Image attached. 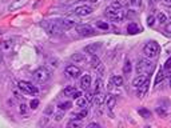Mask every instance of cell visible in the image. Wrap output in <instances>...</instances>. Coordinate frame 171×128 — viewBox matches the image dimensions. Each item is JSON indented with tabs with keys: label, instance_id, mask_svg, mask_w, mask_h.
Instances as JSON below:
<instances>
[{
	"label": "cell",
	"instance_id": "1",
	"mask_svg": "<svg viewBox=\"0 0 171 128\" xmlns=\"http://www.w3.org/2000/svg\"><path fill=\"white\" fill-rule=\"evenodd\" d=\"M154 66L152 62H150L148 59H139L136 62V74L138 75H144V76H148L154 72Z\"/></svg>",
	"mask_w": 171,
	"mask_h": 128
},
{
	"label": "cell",
	"instance_id": "2",
	"mask_svg": "<svg viewBox=\"0 0 171 128\" xmlns=\"http://www.w3.org/2000/svg\"><path fill=\"white\" fill-rule=\"evenodd\" d=\"M159 52H161L159 44H158L156 42H154V40L146 43V46L143 47V54L147 59H155L156 56L159 55Z\"/></svg>",
	"mask_w": 171,
	"mask_h": 128
},
{
	"label": "cell",
	"instance_id": "3",
	"mask_svg": "<svg viewBox=\"0 0 171 128\" xmlns=\"http://www.w3.org/2000/svg\"><path fill=\"white\" fill-rule=\"evenodd\" d=\"M104 15L107 16V18L111 20V22H115V23H119L122 20L124 19V11L123 10H115V8H112L111 6H108L106 8V12Z\"/></svg>",
	"mask_w": 171,
	"mask_h": 128
},
{
	"label": "cell",
	"instance_id": "4",
	"mask_svg": "<svg viewBox=\"0 0 171 128\" xmlns=\"http://www.w3.org/2000/svg\"><path fill=\"white\" fill-rule=\"evenodd\" d=\"M51 78V75H50V72H48L46 68H43V67H40L38 68L36 71H34V74H32V79L35 80L36 83H47L48 80H50Z\"/></svg>",
	"mask_w": 171,
	"mask_h": 128
},
{
	"label": "cell",
	"instance_id": "5",
	"mask_svg": "<svg viewBox=\"0 0 171 128\" xmlns=\"http://www.w3.org/2000/svg\"><path fill=\"white\" fill-rule=\"evenodd\" d=\"M18 87L20 91H23L24 94H28V95H36L39 94V88L32 86V83L30 82H26V80H20L18 83Z\"/></svg>",
	"mask_w": 171,
	"mask_h": 128
},
{
	"label": "cell",
	"instance_id": "6",
	"mask_svg": "<svg viewBox=\"0 0 171 128\" xmlns=\"http://www.w3.org/2000/svg\"><path fill=\"white\" fill-rule=\"evenodd\" d=\"M42 26L46 28L47 32L51 35H60L64 31L63 28L60 27V24L58 23V20H56V22H44V23H42Z\"/></svg>",
	"mask_w": 171,
	"mask_h": 128
},
{
	"label": "cell",
	"instance_id": "7",
	"mask_svg": "<svg viewBox=\"0 0 171 128\" xmlns=\"http://www.w3.org/2000/svg\"><path fill=\"white\" fill-rule=\"evenodd\" d=\"M75 31L78 32V35H80V36H92V35H95V30H94L92 27L87 26V24H80V26H76Z\"/></svg>",
	"mask_w": 171,
	"mask_h": 128
},
{
	"label": "cell",
	"instance_id": "8",
	"mask_svg": "<svg viewBox=\"0 0 171 128\" xmlns=\"http://www.w3.org/2000/svg\"><path fill=\"white\" fill-rule=\"evenodd\" d=\"M92 7H90L87 6V4H82V6H78V7H75L74 8V14L76 16H88V15H91L92 14Z\"/></svg>",
	"mask_w": 171,
	"mask_h": 128
},
{
	"label": "cell",
	"instance_id": "9",
	"mask_svg": "<svg viewBox=\"0 0 171 128\" xmlns=\"http://www.w3.org/2000/svg\"><path fill=\"white\" fill-rule=\"evenodd\" d=\"M64 72H66V75H68L70 78H79L80 75H82V70L78 67V66H75V64H70V66H67L66 67V70H64Z\"/></svg>",
	"mask_w": 171,
	"mask_h": 128
},
{
	"label": "cell",
	"instance_id": "10",
	"mask_svg": "<svg viewBox=\"0 0 171 128\" xmlns=\"http://www.w3.org/2000/svg\"><path fill=\"white\" fill-rule=\"evenodd\" d=\"M148 88H150V78L146 80V82L142 84V86H139V87H136V96L139 99H142V98H144L146 96V94H147V91H148Z\"/></svg>",
	"mask_w": 171,
	"mask_h": 128
},
{
	"label": "cell",
	"instance_id": "11",
	"mask_svg": "<svg viewBox=\"0 0 171 128\" xmlns=\"http://www.w3.org/2000/svg\"><path fill=\"white\" fill-rule=\"evenodd\" d=\"M100 47H102V44L100 43H91V44H88V46H86L83 48V51L86 52L87 55H96V52L100 50Z\"/></svg>",
	"mask_w": 171,
	"mask_h": 128
},
{
	"label": "cell",
	"instance_id": "12",
	"mask_svg": "<svg viewBox=\"0 0 171 128\" xmlns=\"http://www.w3.org/2000/svg\"><path fill=\"white\" fill-rule=\"evenodd\" d=\"M58 23L60 24V27H62L63 30H71V28L76 27V22L72 19H60V20H58Z\"/></svg>",
	"mask_w": 171,
	"mask_h": 128
},
{
	"label": "cell",
	"instance_id": "13",
	"mask_svg": "<svg viewBox=\"0 0 171 128\" xmlns=\"http://www.w3.org/2000/svg\"><path fill=\"white\" fill-rule=\"evenodd\" d=\"M27 4V0H14L10 6H8V11L10 12H14V11H18L20 10L22 7H24Z\"/></svg>",
	"mask_w": 171,
	"mask_h": 128
},
{
	"label": "cell",
	"instance_id": "14",
	"mask_svg": "<svg viewBox=\"0 0 171 128\" xmlns=\"http://www.w3.org/2000/svg\"><path fill=\"white\" fill-rule=\"evenodd\" d=\"M80 87L86 91L90 90V87H91V76L88 74H84L82 78H80Z\"/></svg>",
	"mask_w": 171,
	"mask_h": 128
},
{
	"label": "cell",
	"instance_id": "15",
	"mask_svg": "<svg viewBox=\"0 0 171 128\" xmlns=\"http://www.w3.org/2000/svg\"><path fill=\"white\" fill-rule=\"evenodd\" d=\"M104 103H106V106H107L108 110L112 111L114 108H115V106H116V98L114 95H107V96H106V99H104Z\"/></svg>",
	"mask_w": 171,
	"mask_h": 128
},
{
	"label": "cell",
	"instance_id": "16",
	"mask_svg": "<svg viewBox=\"0 0 171 128\" xmlns=\"http://www.w3.org/2000/svg\"><path fill=\"white\" fill-rule=\"evenodd\" d=\"M127 32L130 35H136V34L140 32V27L138 26L135 22H131V23L127 24Z\"/></svg>",
	"mask_w": 171,
	"mask_h": 128
},
{
	"label": "cell",
	"instance_id": "17",
	"mask_svg": "<svg viewBox=\"0 0 171 128\" xmlns=\"http://www.w3.org/2000/svg\"><path fill=\"white\" fill-rule=\"evenodd\" d=\"M104 99H106V95L103 94V91L98 92V94H95V98H94V103H95L96 107H102V104L104 103Z\"/></svg>",
	"mask_w": 171,
	"mask_h": 128
},
{
	"label": "cell",
	"instance_id": "18",
	"mask_svg": "<svg viewBox=\"0 0 171 128\" xmlns=\"http://www.w3.org/2000/svg\"><path fill=\"white\" fill-rule=\"evenodd\" d=\"M147 79H148V76H144V75H138L136 78L132 80V86L135 87V88H136V87H139V86H142V84H143Z\"/></svg>",
	"mask_w": 171,
	"mask_h": 128
},
{
	"label": "cell",
	"instance_id": "19",
	"mask_svg": "<svg viewBox=\"0 0 171 128\" xmlns=\"http://www.w3.org/2000/svg\"><path fill=\"white\" fill-rule=\"evenodd\" d=\"M71 60L74 62L75 64H82V63H86V56L83 54H74L71 56Z\"/></svg>",
	"mask_w": 171,
	"mask_h": 128
},
{
	"label": "cell",
	"instance_id": "20",
	"mask_svg": "<svg viewBox=\"0 0 171 128\" xmlns=\"http://www.w3.org/2000/svg\"><path fill=\"white\" fill-rule=\"evenodd\" d=\"M111 82H112V86H115V87L123 86V78H122L120 75H114L111 78Z\"/></svg>",
	"mask_w": 171,
	"mask_h": 128
},
{
	"label": "cell",
	"instance_id": "21",
	"mask_svg": "<svg viewBox=\"0 0 171 128\" xmlns=\"http://www.w3.org/2000/svg\"><path fill=\"white\" fill-rule=\"evenodd\" d=\"M138 114H139L143 119H150V118H151V115H152V114H151V111L147 110V108H144V107L139 108V110H138Z\"/></svg>",
	"mask_w": 171,
	"mask_h": 128
},
{
	"label": "cell",
	"instance_id": "22",
	"mask_svg": "<svg viewBox=\"0 0 171 128\" xmlns=\"http://www.w3.org/2000/svg\"><path fill=\"white\" fill-rule=\"evenodd\" d=\"M75 104L78 107H80V108H86V107H87V104H88V102H87V99H86V98L80 96V98H78L75 100Z\"/></svg>",
	"mask_w": 171,
	"mask_h": 128
},
{
	"label": "cell",
	"instance_id": "23",
	"mask_svg": "<svg viewBox=\"0 0 171 128\" xmlns=\"http://www.w3.org/2000/svg\"><path fill=\"white\" fill-rule=\"evenodd\" d=\"M0 48H2L3 52H10L11 48H12V42H10V40H4L2 43V46H0Z\"/></svg>",
	"mask_w": 171,
	"mask_h": 128
},
{
	"label": "cell",
	"instance_id": "24",
	"mask_svg": "<svg viewBox=\"0 0 171 128\" xmlns=\"http://www.w3.org/2000/svg\"><path fill=\"white\" fill-rule=\"evenodd\" d=\"M131 71H132V64L130 60H126L124 62V66H123V74L124 75H130L131 74Z\"/></svg>",
	"mask_w": 171,
	"mask_h": 128
},
{
	"label": "cell",
	"instance_id": "25",
	"mask_svg": "<svg viewBox=\"0 0 171 128\" xmlns=\"http://www.w3.org/2000/svg\"><path fill=\"white\" fill-rule=\"evenodd\" d=\"M90 63H91V67L92 68H98V67L100 66V60H99V58H96V55H91Z\"/></svg>",
	"mask_w": 171,
	"mask_h": 128
},
{
	"label": "cell",
	"instance_id": "26",
	"mask_svg": "<svg viewBox=\"0 0 171 128\" xmlns=\"http://www.w3.org/2000/svg\"><path fill=\"white\" fill-rule=\"evenodd\" d=\"M165 76H166V75H165L163 70H159V71H158V74H156V76H155V86H158L159 83L163 82Z\"/></svg>",
	"mask_w": 171,
	"mask_h": 128
},
{
	"label": "cell",
	"instance_id": "27",
	"mask_svg": "<svg viewBox=\"0 0 171 128\" xmlns=\"http://www.w3.org/2000/svg\"><path fill=\"white\" fill-rule=\"evenodd\" d=\"M103 91V80L102 79H96L95 82V91H94V94H98V92H102Z\"/></svg>",
	"mask_w": 171,
	"mask_h": 128
},
{
	"label": "cell",
	"instance_id": "28",
	"mask_svg": "<svg viewBox=\"0 0 171 128\" xmlns=\"http://www.w3.org/2000/svg\"><path fill=\"white\" fill-rule=\"evenodd\" d=\"M72 107V103L71 102H63V103H60L58 108H59V111H67V110H70V108Z\"/></svg>",
	"mask_w": 171,
	"mask_h": 128
},
{
	"label": "cell",
	"instance_id": "29",
	"mask_svg": "<svg viewBox=\"0 0 171 128\" xmlns=\"http://www.w3.org/2000/svg\"><path fill=\"white\" fill-rule=\"evenodd\" d=\"M75 91H76L75 86H68L67 88H64V95H66V96H71Z\"/></svg>",
	"mask_w": 171,
	"mask_h": 128
},
{
	"label": "cell",
	"instance_id": "30",
	"mask_svg": "<svg viewBox=\"0 0 171 128\" xmlns=\"http://www.w3.org/2000/svg\"><path fill=\"white\" fill-rule=\"evenodd\" d=\"M96 27L99 28V30H104V31H107L110 26H108V23L107 22H98L96 23Z\"/></svg>",
	"mask_w": 171,
	"mask_h": 128
},
{
	"label": "cell",
	"instance_id": "31",
	"mask_svg": "<svg viewBox=\"0 0 171 128\" xmlns=\"http://www.w3.org/2000/svg\"><path fill=\"white\" fill-rule=\"evenodd\" d=\"M158 20H159L161 24H166V22H167V15L163 14V12H159V14H158Z\"/></svg>",
	"mask_w": 171,
	"mask_h": 128
},
{
	"label": "cell",
	"instance_id": "32",
	"mask_svg": "<svg viewBox=\"0 0 171 128\" xmlns=\"http://www.w3.org/2000/svg\"><path fill=\"white\" fill-rule=\"evenodd\" d=\"M38 107H39V100L38 99H32L30 102V108H31V110H36Z\"/></svg>",
	"mask_w": 171,
	"mask_h": 128
},
{
	"label": "cell",
	"instance_id": "33",
	"mask_svg": "<svg viewBox=\"0 0 171 128\" xmlns=\"http://www.w3.org/2000/svg\"><path fill=\"white\" fill-rule=\"evenodd\" d=\"M110 6H111L112 8H115V10H122V7H123V3L118 2V0H116V2H112L111 4H110Z\"/></svg>",
	"mask_w": 171,
	"mask_h": 128
},
{
	"label": "cell",
	"instance_id": "34",
	"mask_svg": "<svg viewBox=\"0 0 171 128\" xmlns=\"http://www.w3.org/2000/svg\"><path fill=\"white\" fill-rule=\"evenodd\" d=\"M147 24H148L150 27H152L154 24H155V18H154L152 15H151V16H148V18H147Z\"/></svg>",
	"mask_w": 171,
	"mask_h": 128
},
{
	"label": "cell",
	"instance_id": "35",
	"mask_svg": "<svg viewBox=\"0 0 171 128\" xmlns=\"http://www.w3.org/2000/svg\"><path fill=\"white\" fill-rule=\"evenodd\" d=\"M19 112H20V114H26V112H27V106L24 103H22L19 106Z\"/></svg>",
	"mask_w": 171,
	"mask_h": 128
},
{
	"label": "cell",
	"instance_id": "36",
	"mask_svg": "<svg viewBox=\"0 0 171 128\" xmlns=\"http://www.w3.org/2000/svg\"><path fill=\"white\" fill-rule=\"evenodd\" d=\"M94 95H95V94H94ZM94 95H92L91 92H90V91L87 90V92H86V96H84V98L87 99V102H91V100H92V98H94Z\"/></svg>",
	"mask_w": 171,
	"mask_h": 128
},
{
	"label": "cell",
	"instance_id": "37",
	"mask_svg": "<svg viewBox=\"0 0 171 128\" xmlns=\"http://www.w3.org/2000/svg\"><path fill=\"white\" fill-rule=\"evenodd\" d=\"M80 96H82V92H80V91H75V92H74V94H72V95H71V98H72V99H74V100H76V99H78V98H80Z\"/></svg>",
	"mask_w": 171,
	"mask_h": 128
},
{
	"label": "cell",
	"instance_id": "38",
	"mask_svg": "<svg viewBox=\"0 0 171 128\" xmlns=\"http://www.w3.org/2000/svg\"><path fill=\"white\" fill-rule=\"evenodd\" d=\"M63 115H64V111H60L59 114H56L55 115V120H56V122H60V120H62V118H63Z\"/></svg>",
	"mask_w": 171,
	"mask_h": 128
},
{
	"label": "cell",
	"instance_id": "39",
	"mask_svg": "<svg viewBox=\"0 0 171 128\" xmlns=\"http://www.w3.org/2000/svg\"><path fill=\"white\" fill-rule=\"evenodd\" d=\"M79 126H80V124L76 122V120H72V122H70V123L67 124V127H75V128H78Z\"/></svg>",
	"mask_w": 171,
	"mask_h": 128
},
{
	"label": "cell",
	"instance_id": "40",
	"mask_svg": "<svg viewBox=\"0 0 171 128\" xmlns=\"http://www.w3.org/2000/svg\"><path fill=\"white\" fill-rule=\"evenodd\" d=\"M156 114L159 115V116H163V118H165V116H167L166 111H165V110H162V108H156Z\"/></svg>",
	"mask_w": 171,
	"mask_h": 128
},
{
	"label": "cell",
	"instance_id": "41",
	"mask_svg": "<svg viewBox=\"0 0 171 128\" xmlns=\"http://www.w3.org/2000/svg\"><path fill=\"white\" fill-rule=\"evenodd\" d=\"M165 70H166V71L171 70V58H170V59H167V62L165 63Z\"/></svg>",
	"mask_w": 171,
	"mask_h": 128
},
{
	"label": "cell",
	"instance_id": "42",
	"mask_svg": "<svg viewBox=\"0 0 171 128\" xmlns=\"http://www.w3.org/2000/svg\"><path fill=\"white\" fill-rule=\"evenodd\" d=\"M165 31L167 32L169 35H171V22H170V23H167V24L165 26Z\"/></svg>",
	"mask_w": 171,
	"mask_h": 128
},
{
	"label": "cell",
	"instance_id": "43",
	"mask_svg": "<svg viewBox=\"0 0 171 128\" xmlns=\"http://www.w3.org/2000/svg\"><path fill=\"white\" fill-rule=\"evenodd\" d=\"M44 112H46V115H51L52 112H54V108H52L51 106H48V107L46 108V111H44Z\"/></svg>",
	"mask_w": 171,
	"mask_h": 128
},
{
	"label": "cell",
	"instance_id": "44",
	"mask_svg": "<svg viewBox=\"0 0 171 128\" xmlns=\"http://www.w3.org/2000/svg\"><path fill=\"white\" fill-rule=\"evenodd\" d=\"M162 4H165L166 7H171V0H161Z\"/></svg>",
	"mask_w": 171,
	"mask_h": 128
},
{
	"label": "cell",
	"instance_id": "45",
	"mask_svg": "<svg viewBox=\"0 0 171 128\" xmlns=\"http://www.w3.org/2000/svg\"><path fill=\"white\" fill-rule=\"evenodd\" d=\"M132 6H140V0H131Z\"/></svg>",
	"mask_w": 171,
	"mask_h": 128
},
{
	"label": "cell",
	"instance_id": "46",
	"mask_svg": "<svg viewBox=\"0 0 171 128\" xmlns=\"http://www.w3.org/2000/svg\"><path fill=\"white\" fill-rule=\"evenodd\" d=\"M88 127H99V124H96V123H91V124H88Z\"/></svg>",
	"mask_w": 171,
	"mask_h": 128
},
{
	"label": "cell",
	"instance_id": "47",
	"mask_svg": "<svg viewBox=\"0 0 171 128\" xmlns=\"http://www.w3.org/2000/svg\"><path fill=\"white\" fill-rule=\"evenodd\" d=\"M90 2H92V3H95V2H98V0H90Z\"/></svg>",
	"mask_w": 171,
	"mask_h": 128
},
{
	"label": "cell",
	"instance_id": "48",
	"mask_svg": "<svg viewBox=\"0 0 171 128\" xmlns=\"http://www.w3.org/2000/svg\"><path fill=\"white\" fill-rule=\"evenodd\" d=\"M0 34H2V32H0Z\"/></svg>",
	"mask_w": 171,
	"mask_h": 128
}]
</instances>
